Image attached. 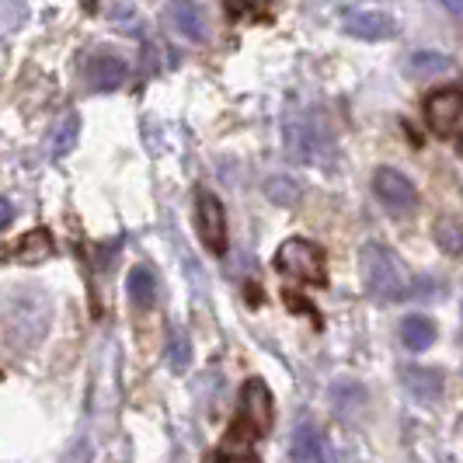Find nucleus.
<instances>
[{
    "label": "nucleus",
    "mask_w": 463,
    "mask_h": 463,
    "mask_svg": "<svg viewBox=\"0 0 463 463\" xmlns=\"http://www.w3.org/2000/svg\"><path fill=\"white\" fill-rule=\"evenodd\" d=\"M401 342L411 348V352H425V348L436 342V325L425 314H408L401 321Z\"/></svg>",
    "instance_id": "14"
},
{
    "label": "nucleus",
    "mask_w": 463,
    "mask_h": 463,
    "mask_svg": "<svg viewBox=\"0 0 463 463\" xmlns=\"http://www.w3.org/2000/svg\"><path fill=\"white\" fill-rule=\"evenodd\" d=\"M164 18L175 24V28L182 32V35L195 39V43H203V39L209 35L206 7H199V4H185V0H178V4H167Z\"/></svg>",
    "instance_id": "10"
},
{
    "label": "nucleus",
    "mask_w": 463,
    "mask_h": 463,
    "mask_svg": "<svg viewBox=\"0 0 463 463\" xmlns=\"http://www.w3.org/2000/svg\"><path fill=\"white\" fill-rule=\"evenodd\" d=\"M265 195H269L276 206H297V203H300V185L289 182V178H269V182H265Z\"/></svg>",
    "instance_id": "19"
},
{
    "label": "nucleus",
    "mask_w": 463,
    "mask_h": 463,
    "mask_svg": "<svg viewBox=\"0 0 463 463\" xmlns=\"http://www.w3.org/2000/svg\"><path fill=\"white\" fill-rule=\"evenodd\" d=\"M11 220H14V206H11V199L4 195V216H0V227H11Z\"/></svg>",
    "instance_id": "23"
},
{
    "label": "nucleus",
    "mask_w": 463,
    "mask_h": 463,
    "mask_svg": "<svg viewBox=\"0 0 463 463\" xmlns=\"http://www.w3.org/2000/svg\"><path fill=\"white\" fill-rule=\"evenodd\" d=\"M52 251H56V248H52L49 231H32L7 248V258H11V261H22V265H35V261H46Z\"/></svg>",
    "instance_id": "12"
},
{
    "label": "nucleus",
    "mask_w": 463,
    "mask_h": 463,
    "mask_svg": "<svg viewBox=\"0 0 463 463\" xmlns=\"http://www.w3.org/2000/svg\"><path fill=\"white\" fill-rule=\"evenodd\" d=\"M126 73H129V67L116 52H94L88 60V80H91L94 91H116L126 80Z\"/></svg>",
    "instance_id": "9"
},
{
    "label": "nucleus",
    "mask_w": 463,
    "mask_h": 463,
    "mask_svg": "<svg viewBox=\"0 0 463 463\" xmlns=\"http://www.w3.org/2000/svg\"><path fill=\"white\" fill-rule=\"evenodd\" d=\"M436 244H439L446 255H460L463 251V231L457 220H449V216H439L436 220Z\"/></svg>",
    "instance_id": "18"
},
{
    "label": "nucleus",
    "mask_w": 463,
    "mask_h": 463,
    "mask_svg": "<svg viewBox=\"0 0 463 463\" xmlns=\"http://www.w3.org/2000/svg\"><path fill=\"white\" fill-rule=\"evenodd\" d=\"M276 269L282 276L297 279V282H310V286H325L327 282V258L314 241L303 237H289L279 244Z\"/></svg>",
    "instance_id": "4"
},
{
    "label": "nucleus",
    "mask_w": 463,
    "mask_h": 463,
    "mask_svg": "<svg viewBox=\"0 0 463 463\" xmlns=\"http://www.w3.org/2000/svg\"><path fill=\"white\" fill-rule=\"evenodd\" d=\"M216 463H258L251 453H233V449H223L220 457H216Z\"/></svg>",
    "instance_id": "21"
},
{
    "label": "nucleus",
    "mask_w": 463,
    "mask_h": 463,
    "mask_svg": "<svg viewBox=\"0 0 463 463\" xmlns=\"http://www.w3.org/2000/svg\"><path fill=\"white\" fill-rule=\"evenodd\" d=\"M105 14H109V18H133L137 11H133V7H105Z\"/></svg>",
    "instance_id": "22"
},
{
    "label": "nucleus",
    "mask_w": 463,
    "mask_h": 463,
    "mask_svg": "<svg viewBox=\"0 0 463 463\" xmlns=\"http://www.w3.org/2000/svg\"><path fill=\"white\" fill-rule=\"evenodd\" d=\"M167 363H171L175 373L188 370V363H192V342H188V335L182 327H175V331L167 335Z\"/></svg>",
    "instance_id": "17"
},
{
    "label": "nucleus",
    "mask_w": 463,
    "mask_h": 463,
    "mask_svg": "<svg viewBox=\"0 0 463 463\" xmlns=\"http://www.w3.org/2000/svg\"><path fill=\"white\" fill-rule=\"evenodd\" d=\"M293 460L297 463H327V442L325 432L314 421H300L293 432Z\"/></svg>",
    "instance_id": "11"
},
{
    "label": "nucleus",
    "mask_w": 463,
    "mask_h": 463,
    "mask_svg": "<svg viewBox=\"0 0 463 463\" xmlns=\"http://www.w3.org/2000/svg\"><path fill=\"white\" fill-rule=\"evenodd\" d=\"M373 195L391 209V213H411V209L418 206L415 185H411L401 171H394V167H380V171L373 175Z\"/></svg>",
    "instance_id": "7"
},
{
    "label": "nucleus",
    "mask_w": 463,
    "mask_h": 463,
    "mask_svg": "<svg viewBox=\"0 0 463 463\" xmlns=\"http://www.w3.org/2000/svg\"><path fill=\"white\" fill-rule=\"evenodd\" d=\"M359 276H363V289L380 303H401L408 297H415V279L408 272V265L397 255H391L387 248H380V244L363 248Z\"/></svg>",
    "instance_id": "1"
},
{
    "label": "nucleus",
    "mask_w": 463,
    "mask_h": 463,
    "mask_svg": "<svg viewBox=\"0 0 463 463\" xmlns=\"http://www.w3.org/2000/svg\"><path fill=\"white\" fill-rule=\"evenodd\" d=\"M401 380H404L408 394L418 397V401H436L442 391V373L425 370V366H408V370L401 373Z\"/></svg>",
    "instance_id": "13"
},
{
    "label": "nucleus",
    "mask_w": 463,
    "mask_h": 463,
    "mask_svg": "<svg viewBox=\"0 0 463 463\" xmlns=\"http://www.w3.org/2000/svg\"><path fill=\"white\" fill-rule=\"evenodd\" d=\"M446 7H449V11H457V14H463V4H457V0H446Z\"/></svg>",
    "instance_id": "24"
},
{
    "label": "nucleus",
    "mask_w": 463,
    "mask_h": 463,
    "mask_svg": "<svg viewBox=\"0 0 463 463\" xmlns=\"http://www.w3.org/2000/svg\"><path fill=\"white\" fill-rule=\"evenodd\" d=\"M77 137H80V118H77V112H67V116L60 118L56 133H52V154H56V157L70 154V150L77 146Z\"/></svg>",
    "instance_id": "16"
},
{
    "label": "nucleus",
    "mask_w": 463,
    "mask_h": 463,
    "mask_svg": "<svg viewBox=\"0 0 463 463\" xmlns=\"http://www.w3.org/2000/svg\"><path fill=\"white\" fill-rule=\"evenodd\" d=\"M345 32L355 39H394L397 22L383 11H345Z\"/></svg>",
    "instance_id": "8"
},
{
    "label": "nucleus",
    "mask_w": 463,
    "mask_h": 463,
    "mask_svg": "<svg viewBox=\"0 0 463 463\" xmlns=\"http://www.w3.org/2000/svg\"><path fill=\"white\" fill-rule=\"evenodd\" d=\"M272 421H276V404H272V391L265 380L251 376L244 387H241V401H237V418H233L231 432H227V446L233 442H255L261 436L272 432Z\"/></svg>",
    "instance_id": "2"
},
{
    "label": "nucleus",
    "mask_w": 463,
    "mask_h": 463,
    "mask_svg": "<svg viewBox=\"0 0 463 463\" xmlns=\"http://www.w3.org/2000/svg\"><path fill=\"white\" fill-rule=\"evenodd\" d=\"M195 231L209 255L227 251V213H223V203L206 188L195 192Z\"/></svg>",
    "instance_id": "6"
},
{
    "label": "nucleus",
    "mask_w": 463,
    "mask_h": 463,
    "mask_svg": "<svg viewBox=\"0 0 463 463\" xmlns=\"http://www.w3.org/2000/svg\"><path fill=\"white\" fill-rule=\"evenodd\" d=\"M408 70L418 73V77L442 73V70H449V56H442V52H415V56L408 60Z\"/></svg>",
    "instance_id": "20"
},
{
    "label": "nucleus",
    "mask_w": 463,
    "mask_h": 463,
    "mask_svg": "<svg viewBox=\"0 0 463 463\" xmlns=\"http://www.w3.org/2000/svg\"><path fill=\"white\" fill-rule=\"evenodd\" d=\"M282 133H286V150H289L293 161L314 164L321 171L331 167V161H335V143H331L327 126L314 112H289L286 122H282Z\"/></svg>",
    "instance_id": "3"
},
{
    "label": "nucleus",
    "mask_w": 463,
    "mask_h": 463,
    "mask_svg": "<svg viewBox=\"0 0 463 463\" xmlns=\"http://www.w3.org/2000/svg\"><path fill=\"white\" fill-rule=\"evenodd\" d=\"M129 300L137 303L139 310L154 307V300H157V279L150 276L146 269H133L129 272Z\"/></svg>",
    "instance_id": "15"
},
{
    "label": "nucleus",
    "mask_w": 463,
    "mask_h": 463,
    "mask_svg": "<svg viewBox=\"0 0 463 463\" xmlns=\"http://www.w3.org/2000/svg\"><path fill=\"white\" fill-rule=\"evenodd\" d=\"M425 122L436 137L457 139L463 146V88H442L425 98Z\"/></svg>",
    "instance_id": "5"
}]
</instances>
